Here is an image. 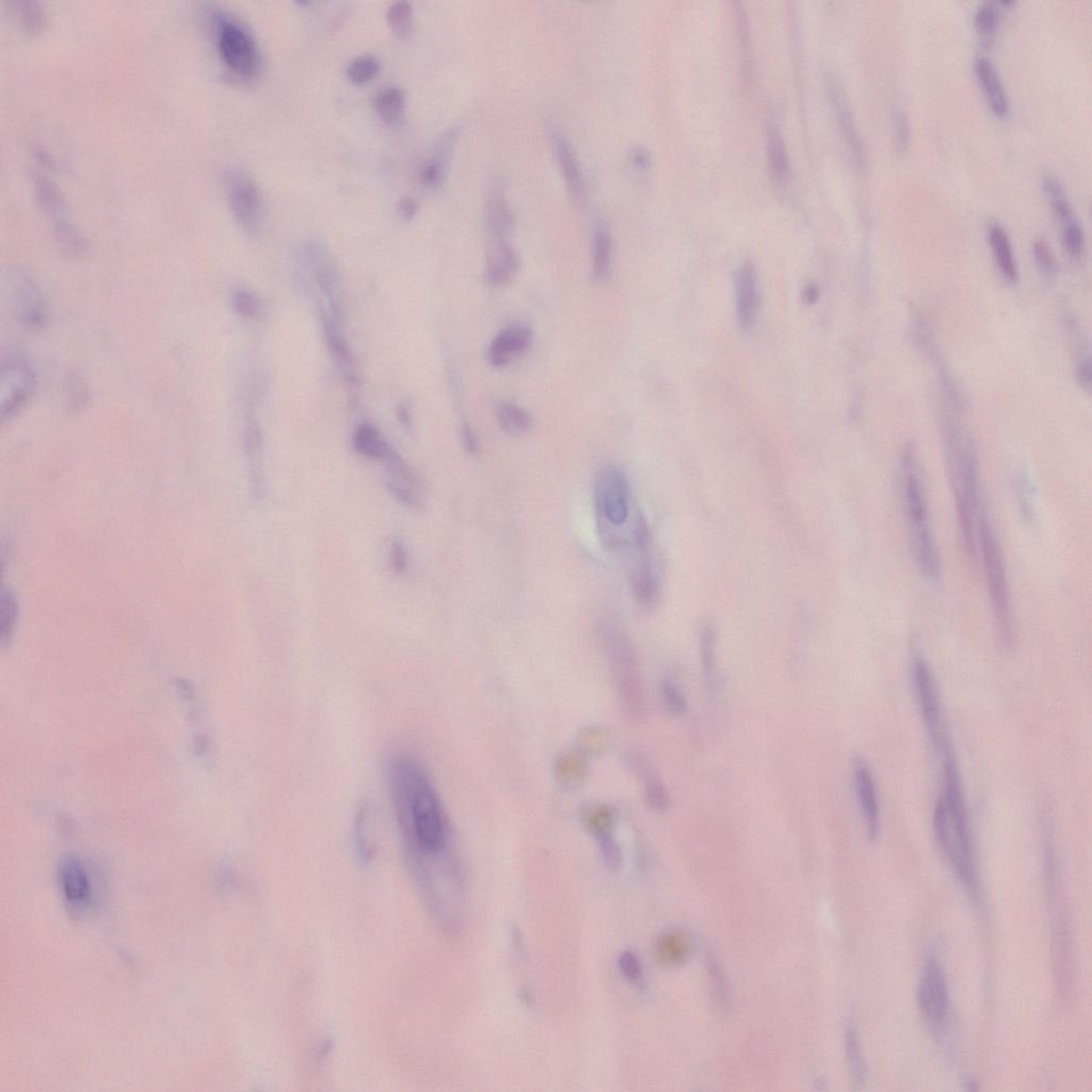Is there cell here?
Returning <instances> with one entry per match:
<instances>
[{
    "mask_svg": "<svg viewBox=\"0 0 1092 1092\" xmlns=\"http://www.w3.org/2000/svg\"><path fill=\"white\" fill-rule=\"evenodd\" d=\"M390 783L401 830L415 858L436 856L446 846L444 814L428 776L410 757L390 765Z\"/></svg>",
    "mask_w": 1092,
    "mask_h": 1092,
    "instance_id": "1",
    "label": "cell"
},
{
    "mask_svg": "<svg viewBox=\"0 0 1092 1092\" xmlns=\"http://www.w3.org/2000/svg\"><path fill=\"white\" fill-rule=\"evenodd\" d=\"M936 755L941 761L942 770L941 792L937 798L932 818L936 841L961 883L972 894H976L980 890V880L974 839L952 741Z\"/></svg>",
    "mask_w": 1092,
    "mask_h": 1092,
    "instance_id": "2",
    "label": "cell"
},
{
    "mask_svg": "<svg viewBox=\"0 0 1092 1092\" xmlns=\"http://www.w3.org/2000/svg\"><path fill=\"white\" fill-rule=\"evenodd\" d=\"M959 415L949 417L944 421V448L963 549L968 557L975 559L976 525L983 504L980 462L975 441L960 421Z\"/></svg>",
    "mask_w": 1092,
    "mask_h": 1092,
    "instance_id": "3",
    "label": "cell"
},
{
    "mask_svg": "<svg viewBox=\"0 0 1092 1092\" xmlns=\"http://www.w3.org/2000/svg\"><path fill=\"white\" fill-rule=\"evenodd\" d=\"M900 476L910 545L916 568L929 583L937 584L942 575L941 557L930 527L923 477L914 445H906L904 450Z\"/></svg>",
    "mask_w": 1092,
    "mask_h": 1092,
    "instance_id": "4",
    "label": "cell"
},
{
    "mask_svg": "<svg viewBox=\"0 0 1092 1092\" xmlns=\"http://www.w3.org/2000/svg\"><path fill=\"white\" fill-rule=\"evenodd\" d=\"M980 548L989 599L991 602L994 630L999 647L1011 651L1016 640L1011 591H1009L1005 563L997 542L985 502L978 514L976 549Z\"/></svg>",
    "mask_w": 1092,
    "mask_h": 1092,
    "instance_id": "5",
    "label": "cell"
},
{
    "mask_svg": "<svg viewBox=\"0 0 1092 1092\" xmlns=\"http://www.w3.org/2000/svg\"><path fill=\"white\" fill-rule=\"evenodd\" d=\"M594 498L602 539L607 544L630 519V483L619 466L607 463L597 470Z\"/></svg>",
    "mask_w": 1092,
    "mask_h": 1092,
    "instance_id": "6",
    "label": "cell"
},
{
    "mask_svg": "<svg viewBox=\"0 0 1092 1092\" xmlns=\"http://www.w3.org/2000/svg\"><path fill=\"white\" fill-rule=\"evenodd\" d=\"M602 635L612 671L620 684L622 697L630 712L636 717H641L646 709L645 694L632 643L616 626L603 627Z\"/></svg>",
    "mask_w": 1092,
    "mask_h": 1092,
    "instance_id": "7",
    "label": "cell"
},
{
    "mask_svg": "<svg viewBox=\"0 0 1092 1092\" xmlns=\"http://www.w3.org/2000/svg\"><path fill=\"white\" fill-rule=\"evenodd\" d=\"M216 41L221 58L240 77L254 76L259 69V53L251 34L239 20L224 11L213 13Z\"/></svg>",
    "mask_w": 1092,
    "mask_h": 1092,
    "instance_id": "8",
    "label": "cell"
},
{
    "mask_svg": "<svg viewBox=\"0 0 1092 1092\" xmlns=\"http://www.w3.org/2000/svg\"><path fill=\"white\" fill-rule=\"evenodd\" d=\"M911 676L927 738L934 749L944 743L951 734L945 724L934 673L923 654L919 651H914L911 657Z\"/></svg>",
    "mask_w": 1092,
    "mask_h": 1092,
    "instance_id": "9",
    "label": "cell"
},
{
    "mask_svg": "<svg viewBox=\"0 0 1092 1092\" xmlns=\"http://www.w3.org/2000/svg\"><path fill=\"white\" fill-rule=\"evenodd\" d=\"M921 1016L937 1037L944 1036L950 1018V993L944 966L935 955L927 958L919 983Z\"/></svg>",
    "mask_w": 1092,
    "mask_h": 1092,
    "instance_id": "10",
    "label": "cell"
},
{
    "mask_svg": "<svg viewBox=\"0 0 1092 1092\" xmlns=\"http://www.w3.org/2000/svg\"><path fill=\"white\" fill-rule=\"evenodd\" d=\"M1045 874H1047L1050 895L1054 898L1050 901L1054 903L1053 945L1055 974L1058 976L1060 990L1065 992L1069 990L1071 978H1073V939H1071L1067 911H1065L1064 900L1060 896L1058 863L1054 861L1045 862Z\"/></svg>",
    "mask_w": 1092,
    "mask_h": 1092,
    "instance_id": "11",
    "label": "cell"
},
{
    "mask_svg": "<svg viewBox=\"0 0 1092 1092\" xmlns=\"http://www.w3.org/2000/svg\"><path fill=\"white\" fill-rule=\"evenodd\" d=\"M224 186L231 211L245 229L254 231L262 214V198L257 185L239 170H229Z\"/></svg>",
    "mask_w": 1092,
    "mask_h": 1092,
    "instance_id": "12",
    "label": "cell"
},
{
    "mask_svg": "<svg viewBox=\"0 0 1092 1092\" xmlns=\"http://www.w3.org/2000/svg\"><path fill=\"white\" fill-rule=\"evenodd\" d=\"M35 378L33 369L20 358H10L2 368V420L10 421L32 398Z\"/></svg>",
    "mask_w": 1092,
    "mask_h": 1092,
    "instance_id": "13",
    "label": "cell"
},
{
    "mask_svg": "<svg viewBox=\"0 0 1092 1092\" xmlns=\"http://www.w3.org/2000/svg\"><path fill=\"white\" fill-rule=\"evenodd\" d=\"M385 463L388 473L385 486L391 497L406 508L421 510L425 504V492L420 476L394 450Z\"/></svg>",
    "mask_w": 1092,
    "mask_h": 1092,
    "instance_id": "14",
    "label": "cell"
},
{
    "mask_svg": "<svg viewBox=\"0 0 1092 1092\" xmlns=\"http://www.w3.org/2000/svg\"><path fill=\"white\" fill-rule=\"evenodd\" d=\"M853 785L860 812L863 817L865 831L870 842L877 841L880 834V807L877 787L868 762L859 757L853 763Z\"/></svg>",
    "mask_w": 1092,
    "mask_h": 1092,
    "instance_id": "15",
    "label": "cell"
},
{
    "mask_svg": "<svg viewBox=\"0 0 1092 1092\" xmlns=\"http://www.w3.org/2000/svg\"><path fill=\"white\" fill-rule=\"evenodd\" d=\"M59 882L61 893L70 913L76 915L87 914L92 906L94 893L89 876L80 860L68 858L61 863Z\"/></svg>",
    "mask_w": 1092,
    "mask_h": 1092,
    "instance_id": "16",
    "label": "cell"
},
{
    "mask_svg": "<svg viewBox=\"0 0 1092 1092\" xmlns=\"http://www.w3.org/2000/svg\"><path fill=\"white\" fill-rule=\"evenodd\" d=\"M533 331L527 324L512 323L498 332L488 348V360L492 367L506 368L521 357L532 346Z\"/></svg>",
    "mask_w": 1092,
    "mask_h": 1092,
    "instance_id": "17",
    "label": "cell"
},
{
    "mask_svg": "<svg viewBox=\"0 0 1092 1092\" xmlns=\"http://www.w3.org/2000/svg\"><path fill=\"white\" fill-rule=\"evenodd\" d=\"M34 183L40 205L42 206L46 215H49L50 219L55 221L57 236L59 237L61 242L66 246L79 248L80 245L79 236H77L73 226L70 225L68 220H66L64 200L58 189H57L53 182H50L49 178L42 174H35Z\"/></svg>",
    "mask_w": 1092,
    "mask_h": 1092,
    "instance_id": "18",
    "label": "cell"
},
{
    "mask_svg": "<svg viewBox=\"0 0 1092 1092\" xmlns=\"http://www.w3.org/2000/svg\"><path fill=\"white\" fill-rule=\"evenodd\" d=\"M550 139H552L554 153L557 158L560 171L563 173L566 189L576 204L584 205L586 202L585 178L573 146L569 139L559 131L553 130L550 133Z\"/></svg>",
    "mask_w": 1092,
    "mask_h": 1092,
    "instance_id": "19",
    "label": "cell"
},
{
    "mask_svg": "<svg viewBox=\"0 0 1092 1092\" xmlns=\"http://www.w3.org/2000/svg\"><path fill=\"white\" fill-rule=\"evenodd\" d=\"M521 267L517 250L506 240L496 241L487 256L484 279L489 285L503 287L510 284Z\"/></svg>",
    "mask_w": 1092,
    "mask_h": 1092,
    "instance_id": "20",
    "label": "cell"
},
{
    "mask_svg": "<svg viewBox=\"0 0 1092 1092\" xmlns=\"http://www.w3.org/2000/svg\"><path fill=\"white\" fill-rule=\"evenodd\" d=\"M736 310L740 326L749 329L755 323L760 307V292L755 268L746 264L735 277Z\"/></svg>",
    "mask_w": 1092,
    "mask_h": 1092,
    "instance_id": "21",
    "label": "cell"
},
{
    "mask_svg": "<svg viewBox=\"0 0 1092 1092\" xmlns=\"http://www.w3.org/2000/svg\"><path fill=\"white\" fill-rule=\"evenodd\" d=\"M974 68L992 112L997 117L1006 116L1009 110L1008 96L996 65L988 57L981 55L975 58Z\"/></svg>",
    "mask_w": 1092,
    "mask_h": 1092,
    "instance_id": "22",
    "label": "cell"
},
{
    "mask_svg": "<svg viewBox=\"0 0 1092 1092\" xmlns=\"http://www.w3.org/2000/svg\"><path fill=\"white\" fill-rule=\"evenodd\" d=\"M988 241L1001 276L1009 283L1016 282L1019 277L1017 261L1007 231L1002 224L992 223L988 228Z\"/></svg>",
    "mask_w": 1092,
    "mask_h": 1092,
    "instance_id": "23",
    "label": "cell"
},
{
    "mask_svg": "<svg viewBox=\"0 0 1092 1092\" xmlns=\"http://www.w3.org/2000/svg\"><path fill=\"white\" fill-rule=\"evenodd\" d=\"M514 216L501 190L491 194L487 205V229L496 241H504L512 233Z\"/></svg>",
    "mask_w": 1092,
    "mask_h": 1092,
    "instance_id": "24",
    "label": "cell"
},
{
    "mask_svg": "<svg viewBox=\"0 0 1092 1092\" xmlns=\"http://www.w3.org/2000/svg\"><path fill=\"white\" fill-rule=\"evenodd\" d=\"M15 303L20 322L29 328H41L46 322L42 298L32 283L23 281L15 292Z\"/></svg>",
    "mask_w": 1092,
    "mask_h": 1092,
    "instance_id": "25",
    "label": "cell"
},
{
    "mask_svg": "<svg viewBox=\"0 0 1092 1092\" xmlns=\"http://www.w3.org/2000/svg\"><path fill=\"white\" fill-rule=\"evenodd\" d=\"M612 267L611 233L604 223L596 221L592 231V275L596 281H605Z\"/></svg>",
    "mask_w": 1092,
    "mask_h": 1092,
    "instance_id": "26",
    "label": "cell"
},
{
    "mask_svg": "<svg viewBox=\"0 0 1092 1092\" xmlns=\"http://www.w3.org/2000/svg\"><path fill=\"white\" fill-rule=\"evenodd\" d=\"M648 552L642 554V559L633 569L631 583L633 596L641 605L656 604L659 596V580L651 561L647 558Z\"/></svg>",
    "mask_w": 1092,
    "mask_h": 1092,
    "instance_id": "27",
    "label": "cell"
},
{
    "mask_svg": "<svg viewBox=\"0 0 1092 1092\" xmlns=\"http://www.w3.org/2000/svg\"><path fill=\"white\" fill-rule=\"evenodd\" d=\"M353 446L359 455L378 461L388 459L393 451V448L381 436L380 431L370 424L360 425L355 430Z\"/></svg>",
    "mask_w": 1092,
    "mask_h": 1092,
    "instance_id": "28",
    "label": "cell"
},
{
    "mask_svg": "<svg viewBox=\"0 0 1092 1092\" xmlns=\"http://www.w3.org/2000/svg\"><path fill=\"white\" fill-rule=\"evenodd\" d=\"M1043 192L1050 201V206L1061 224V229L1080 223L1070 202L1067 192L1060 180L1053 174H1047L1043 180Z\"/></svg>",
    "mask_w": 1092,
    "mask_h": 1092,
    "instance_id": "29",
    "label": "cell"
},
{
    "mask_svg": "<svg viewBox=\"0 0 1092 1092\" xmlns=\"http://www.w3.org/2000/svg\"><path fill=\"white\" fill-rule=\"evenodd\" d=\"M497 417L503 431L512 436H523L533 428L534 420L529 412L507 401L498 405Z\"/></svg>",
    "mask_w": 1092,
    "mask_h": 1092,
    "instance_id": "30",
    "label": "cell"
},
{
    "mask_svg": "<svg viewBox=\"0 0 1092 1092\" xmlns=\"http://www.w3.org/2000/svg\"><path fill=\"white\" fill-rule=\"evenodd\" d=\"M1013 4L1012 0H1001V2H985L978 6L975 14V27L983 43L986 45L992 43L1003 10L1012 6Z\"/></svg>",
    "mask_w": 1092,
    "mask_h": 1092,
    "instance_id": "31",
    "label": "cell"
},
{
    "mask_svg": "<svg viewBox=\"0 0 1092 1092\" xmlns=\"http://www.w3.org/2000/svg\"><path fill=\"white\" fill-rule=\"evenodd\" d=\"M19 620V602L10 588H4L0 599V638L3 647L11 642Z\"/></svg>",
    "mask_w": 1092,
    "mask_h": 1092,
    "instance_id": "32",
    "label": "cell"
},
{
    "mask_svg": "<svg viewBox=\"0 0 1092 1092\" xmlns=\"http://www.w3.org/2000/svg\"><path fill=\"white\" fill-rule=\"evenodd\" d=\"M406 104V95L403 89L396 87H386L375 96V108L379 117L385 122L394 123L403 115Z\"/></svg>",
    "mask_w": 1092,
    "mask_h": 1092,
    "instance_id": "33",
    "label": "cell"
},
{
    "mask_svg": "<svg viewBox=\"0 0 1092 1092\" xmlns=\"http://www.w3.org/2000/svg\"><path fill=\"white\" fill-rule=\"evenodd\" d=\"M700 653L704 676L709 682H713L717 669V632L712 625L703 627L700 637Z\"/></svg>",
    "mask_w": 1092,
    "mask_h": 1092,
    "instance_id": "34",
    "label": "cell"
},
{
    "mask_svg": "<svg viewBox=\"0 0 1092 1092\" xmlns=\"http://www.w3.org/2000/svg\"><path fill=\"white\" fill-rule=\"evenodd\" d=\"M769 153L770 169L774 178L779 182H785L788 172L787 154L780 132L774 125L770 127Z\"/></svg>",
    "mask_w": 1092,
    "mask_h": 1092,
    "instance_id": "35",
    "label": "cell"
},
{
    "mask_svg": "<svg viewBox=\"0 0 1092 1092\" xmlns=\"http://www.w3.org/2000/svg\"><path fill=\"white\" fill-rule=\"evenodd\" d=\"M369 807L363 805L360 808L354 819L355 846H357L360 859H363L364 861H368L372 858L374 852L373 841L370 839L369 832Z\"/></svg>",
    "mask_w": 1092,
    "mask_h": 1092,
    "instance_id": "36",
    "label": "cell"
},
{
    "mask_svg": "<svg viewBox=\"0 0 1092 1092\" xmlns=\"http://www.w3.org/2000/svg\"><path fill=\"white\" fill-rule=\"evenodd\" d=\"M324 332H326L328 346L334 360L341 368H352L353 353L348 343L329 322H324Z\"/></svg>",
    "mask_w": 1092,
    "mask_h": 1092,
    "instance_id": "37",
    "label": "cell"
},
{
    "mask_svg": "<svg viewBox=\"0 0 1092 1092\" xmlns=\"http://www.w3.org/2000/svg\"><path fill=\"white\" fill-rule=\"evenodd\" d=\"M388 22L393 33L400 38H406L411 33L413 22V9L408 2L391 4L388 9Z\"/></svg>",
    "mask_w": 1092,
    "mask_h": 1092,
    "instance_id": "38",
    "label": "cell"
},
{
    "mask_svg": "<svg viewBox=\"0 0 1092 1092\" xmlns=\"http://www.w3.org/2000/svg\"><path fill=\"white\" fill-rule=\"evenodd\" d=\"M379 60L374 56H360L348 65L347 75L354 84H367L379 73Z\"/></svg>",
    "mask_w": 1092,
    "mask_h": 1092,
    "instance_id": "39",
    "label": "cell"
},
{
    "mask_svg": "<svg viewBox=\"0 0 1092 1092\" xmlns=\"http://www.w3.org/2000/svg\"><path fill=\"white\" fill-rule=\"evenodd\" d=\"M645 792L648 805L652 810L658 813L668 810L671 800H669L666 787L664 786L661 779L651 771H646Z\"/></svg>",
    "mask_w": 1092,
    "mask_h": 1092,
    "instance_id": "40",
    "label": "cell"
},
{
    "mask_svg": "<svg viewBox=\"0 0 1092 1092\" xmlns=\"http://www.w3.org/2000/svg\"><path fill=\"white\" fill-rule=\"evenodd\" d=\"M1012 487L1016 494L1020 512L1025 521H1032L1034 517L1033 486L1029 478L1023 473H1019L1012 478Z\"/></svg>",
    "mask_w": 1092,
    "mask_h": 1092,
    "instance_id": "41",
    "label": "cell"
},
{
    "mask_svg": "<svg viewBox=\"0 0 1092 1092\" xmlns=\"http://www.w3.org/2000/svg\"><path fill=\"white\" fill-rule=\"evenodd\" d=\"M846 1052L849 1068L857 1084H862L865 1079V1063L856 1030L849 1027L846 1030Z\"/></svg>",
    "mask_w": 1092,
    "mask_h": 1092,
    "instance_id": "42",
    "label": "cell"
},
{
    "mask_svg": "<svg viewBox=\"0 0 1092 1092\" xmlns=\"http://www.w3.org/2000/svg\"><path fill=\"white\" fill-rule=\"evenodd\" d=\"M662 699L664 709L673 716H682L687 709V700L679 685L671 679H664L662 684Z\"/></svg>",
    "mask_w": 1092,
    "mask_h": 1092,
    "instance_id": "43",
    "label": "cell"
},
{
    "mask_svg": "<svg viewBox=\"0 0 1092 1092\" xmlns=\"http://www.w3.org/2000/svg\"><path fill=\"white\" fill-rule=\"evenodd\" d=\"M17 13L26 32L38 33L45 25V12L40 4L35 2H22L18 4Z\"/></svg>",
    "mask_w": 1092,
    "mask_h": 1092,
    "instance_id": "44",
    "label": "cell"
},
{
    "mask_svg": "<svg viewBox=\"0 0 1092 1092\" xmlns=\"http://www.w3.org/2000/svg\"><path fill=\"white\" fill-rule=\"evenodd\" d=\"M1061 239L1065 252L1073 259H1079L1083 254L1085 245L1084 231L1081 224L1076 223L1061 229Z\"/></svg>",
    "mask_w": 1092,
    "mask_h": 1092,
    "instance_id": "45",
    "label": "cell"
},
{
    "mask_svg": "<svg viewBox=\"0 0 1092 1092\" xmlns=\"http://www.w3.org/2000/svg\"><path fill=\"white\" fill-rule=\"evenodd\" d=\"M622 975L633 985H641L643 982V968L640 957L633 951L623 952L618 960Z\"/></svg>",
    "mask_w": 1092,
    "mask_h": 1092,
    "instance_id": "46",
    "label": "cell"
},
{
    "mask_svg": "<svg viewBox=\"0 0 1092 1092\" xmlns=\"http://www.w3.org/2000/svg\"><path fill=\"white\" fill-rule=\"evenodd\" d=\"M656 954L663 962L679 961L683 957V940L673 935L662 937L657 942Z\"/></svg>",
    "mask_w": 1092,
    "mask_h": 1092,
    "instance_id": "47",
    "label": "cell"
},
{
    "mask_svg": "<svg viewBox=\"0 0 1092 1092\" xmlns=\"http://www.w3.org/2000/svg\"><path fill=\"white\" fill-rule=\"evenodd\" d=\"M234 310L244 318H256L261 313V303L254 293L239 291L233 298Z\"/></svg>",
    "mask_w": 1092,
    "mask_h": 1092,
    "instance_id": "48",
    "label": "cell"
},
{
    "mask_svg": "<svg viewBox=\"0 0 1092 1092\" xmlns=\"http://www.w3.org/2000/svg\"><path fill=\"white\" fill-rule=\"evenodd\" d=\"M893 131L896 149L899 153L906 151L910 141V125L908 117L899 107L894 110Z\"/></svg>",
    "mask_w": 1092,
    "mask_h": 1092,
    "instance_id": "49",
    "label": "cell"
},
{
    "mask_svg": "<svg viewBox=\"0 0 1092 1092\" xmlns=\"http://www.w3.org/2000/svg\"><path fill=\"white\" fill-rule=\"evenodd\" d=\"M1033 254L1039 270L1043 275L1052 276L1056 271V262L1052 250L1043 239L1034 242Z\"/></svg>",
    "mask_w": 1092,
    "mask_h": 1092,
    "instance_id": "50",
    "label": "cell"
},
{
    "mask_svg": "<svg viewBox=\"0 0 1092 1092\" xmlns=\"http://www.w3.org/2000/svg\"><path fill=\"white\" fill-rule=\"evenodd\" d=\"M390 565L391 570L398 575H404L408 572L410 556L404 541L396 539L391 543Z\"/></svg>",
    "mask_w": 1092,
    "mask_h": 1092,
    "instance_id": "51",
    "label": "cell"
},
{
    "mask_svg": "<svg viewBox=\"0 0 1092 1092\" xmlns=\"http://www.w3.org/2000/svg\"><path fill=\"white\" fill-rule=\"evenodd\" d=\"M1091 359L1089 350L1081 353L1078 365H1076L1075 374L1076 380L1081 389L1086 391H1091Z\"/></svg>",
    "mask_w": 1092,
    "mask_h": 1092,
    "instance_id": "52",
    "label": "cell"
},
{
    "mask_svg": "<svg viewBox=\"0 0 1092 1092\" xmlns=\"http://www.w3.org/2000/svg\"><path fill=\"white\" fill-rule=\"evenodd\" d=\"M914 338L919 346L923 349H929L931 345V332L929 331V323L921 314H915L914 317Z\"/></svg>",
    "mask_w": 1092,
    "mask_h": 1092,
    "instance_id": "53",
    "label": "cell"
},
{
    "mask_svg": "<svg viewBox=\"0 0 1092 1092\" xmlns=\"http://www.w3.org/2000/svg\"><path fill=\"white\" fill-rule=\"evenodd\" d=\"M602 852L603 856H604L605 861L609 864L610 868H619L621 863L620 848L617 846L614 841H612V838L607 837L603 838Z\"/></svg>",
    "mask_w": 1092,
    "mask_h": 1092,
    "instance_id": "54",
    "label": "cell"
},
{
    "mask_svg": "<svg viewBox=\"0 0 1092 1092\" xmlns=\"http://www.w3.org/2000/svg\"><path fill=\"white\" fill-rule=\"evenodd\" d=\"M461 439L463 447H465L466 452L473 456L477 455L479 451V441L475 431L472 429V427L468 425L467 422H463L461 428Z\"/></svg>",
    "mask_w": 1092,
    "mask_h": 1092,
    "instance_id": "55",
    "label": "cell"
},
{
    "mask_svg": "<svg viewBox=\"0 0 1092 1092\" xmlns=\"http://www.w3.org/2000/svg\"><path fill=\"white\" fill-rule=\"evenodd\" d=\"M631 163L638 171H646L650 167L651 158L645 148H635L633 149L631 155Z\"/></svg>",
    "mask_w": 1092,
    "mask_h": 1092,
    "instance_id": "56",
    "label": "cell"
},
{
    "mask_svg": "<svg viewBox=\"0 0 1092 1092\" xmlns=\"http://www.w3.org/2000/svg\"><path fill=\"white\" fill-rule=\"evenodd\" d=\"M398 206L399 215L401 216V217H403L406 220H411L414 218V216L417 213V204L413 199L410 197H404L403 199L399 200Z\"/></svg>",
    "mask_w": 1092,
    "mask_h": 1092,
    "instance_id": "57",
    "label": "cell"
},
{
    "mask_svg": "<svg viewBox=\"0 0 1092 1092\" xmlns=\"http://www.w3.org/2000/svg\"><path fill=\"white\" fill-rule=\"evenodd\" d=\"M398 416L399 421H401V424L410 428L411 421H412L411 414H410L408 408H406V406L399 405L398 409Z\"/></svg>",
    "mask_w": 1092,
    "mask_h": 1092,
    "instance_id": "58",
    "label": "cell"
}]
</instances>
